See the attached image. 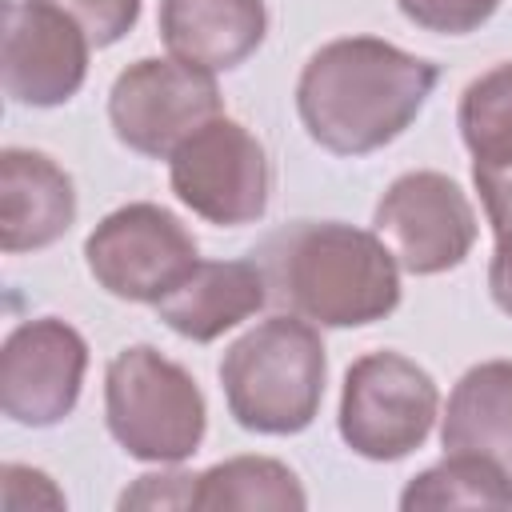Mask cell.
Returning <instances> with one entry per match:
<instances>
[{
  "mask_svg": "<svg viewBox=\"0 0 512 512\" xmlns=\"http://www.w3.org/2000/svg\"><path fill=\"white\" fill-rule=\"evenodd\" d=\"M440 68L380 36L320 44L296 76V116L332 156H368L412 128Z\"/></svg>",
  "mask_w": 512,
  "mask_h": 512,
  "instance_id": "1",
  "label": "cell"
},
{
  "mask_svg": "<svg viewBox=\"0 0 512 512\" xmlns=\"http://www.w3.org/2000/svg\"><path fill=\"white\" fill-rule=\"evenodd\" d=\"M276 296L316 328H364L400 308V264L388 244L344 220H304L264 244Z\"/></svg>",
  "mask_w": 512,
  "mask_h": 512,
  "instance_id": "2",
  "label": "cell"
},
{
  "mask_svg": "<svg viewBox=\"0 0 512 512\" xmlns=\"http://www.w3.org/2000/svg\"><path fill=\"white\" fill-rule=\"evenodd\" d=\"M216 376L228 416L244 432L296 436L320 412L328 352L312 320L268 316L224 348Z\"/></svg>",
  "mask_w": 512,
  "mask_h": 512,
  "instance_id": "3",
  "label": "cell"
},
{
  "mask_svg": "<svg viewBox=\"0 0 512 512\" xmlns=\"http://www.w3.org/2000/svg\"><path fill=\"white\" fill-rule=\"evenodd\" d=\"M104 424L140 464H184L208 432L196 376L152 344L120 348L104 368Z\"/></svg>",
  "mask_w": 512,
  "mask_h": 512,
  "instance_id": "4",
  "label": "cell"
},
{
  "mask_svg": "<svg viewBox=\"0 0 512 512\" xmlns=\"http://www.w3.org/2000/svg\"><path fill=\"white\" fill-rule=\"evenodd\" d=\"M440 420V388L424 364L404 352L380 348L348 364L340 388L336 432L372 464L412 456Z\"/></svg>",
  "mask_w": 512,
  "mask_h": 512,
  "instance_id": "5",
  "label": "cell"
},
{
  "mask_svg": "<svg viewBox=\"0 0 512 512\" xmlns=\"http://www.w3.org/2000/svg\"><path fill=\"white\" fill-rule=\"evenodd\" d=\"M216 116H224L216 72L176 56L132 60L108 88V124L116 140L152 160H168L196 128Z\"/></svg>",
  "mask_w": 512,
  "mask_h": 512,
  "instance_id": "6",
  "label": "cell"
},
{
  "mask_svg": "<svg viewBox=\"0 0 512 512\" xmlns=\"http://www.w3.org/2000/svg\"><path fill=\"white\" fill-rule=\"evenodd\" d=\"M168 184L192 216L216 228H244L268 212L272 164L256 132L216 116L168 156Z\"/></svg>",
  "mask_w": 512,
  "mask_h": 512,
  "instance_id": "7",
  "label": "cell"
},
{
  "mask_svg": "<svg viewBox=\"0 0 512 512\" xmlns=\"http://www.w3.org/2000/svg\"><path fill=\"white\" fill-rule=\"evenodd\" d=\"M196 260V236L180 224L176 212L152 200L112 208L84 236L88 276L108 296L128 304H156L196 268Z\"/></svg>",
  "mask_w": 512,
  "mask_h": 512,
  "instance_id": "8",
  "label": "cell"
},
{
  "mask_svg": "<svg viewBox=\"0 0 512 512\" xmlns=\"http://www.w3.org/2000/svg\"><path fill=\"white\" fill-rule=\"evenodd\" d=\"M372 232L412 276H440L468 260L476 244V208L468 192L436 168L396 176L372 208Z\"/></svg>",
  "mask_w": 512,
  "mask_h": 512,
  "instance_id": "9",
  "label": "cell"
},
{
  "mask_svg": "<svg viewBox=\"0 0 512 512\" xmlns=\"http://www.w3.org/2000/svg\"><path fill=\"white\" fill-rule=\"evenodd\" d=\"M88 340L60 316L16 324L0 344V412L20 428H56L84 392Z\"/></svg>",
  "mask_w": 512,
  "mask_h": 512,
  "instance_id": "10",
  "label": "cell"
},
{
  "mask_svg": "<svg viewBox=\"0 0 512 512\" xmlns=\"http://www.w3.org/2000/svg\"><path fill=\"white\" fill-rule=\"evenodd\" d=\"M92 40L48 0H4L0 80L12 104L60 108L88 80Z\"/></svg>",
  "mask_w": 512,
  "mask_h": 512,
  "instance_id": "11",
  "label": "cell"
},
{
  "mask_svg": "<svg viewBox=\"0 0 512 512\" xmlns=\"http://www.w3.org/2000/svg\"><path fill=\"white\" fill-rule=\"evenodd\" d=\"M72 176L36 148L0 152V248L8 256L52 248L76 224Z\"/></svg>",
  "mask_w": 512,
  "mask_h": 512,
  "instance_id": "12",
  "label": "cell"
},
{
  "mask_svg": "<svg viewBox=\"0 0 512 512\" xmlns=\"http://www.w3.org/2000/svg\"><path fill=\"white\" fill-rule=\"evenodd\" d=\"M268 272L256 260H196V268L152 308L192 344H212L268 304Z\"/></svg>",
  "mask_w": 512,
  "mask_h": 512,
  "instance_id": "13",
  "label": "cell"
},
{
  "mask_svg": "<svg viewBox=\"0 0 512 512\" xmlns=\"http://www.w3.org/2000/svg\"><path fill=\"white\" fill-rule=\"evenodd\" d=\"M168 56L204 72L240 68L268 36L264 0H160L156 12Z\"/></svg>",
  "mask_w": 512,
  "mask_h": 512,
  "instance_id": "14",
  "label": "cell"
},
{
  "mask_svg": "<svg viewBox=\"0 0 512 512\" xmlns=\"http://www.w3.org/2000/svg\"><path fill=\"white\" fill-rule=\"evenodd\" d=\"M440 444L444 452L484 456L512 480V360H480L452 384Z\"/></svg>",
  "mask_w": 512,
  "mask_h": 512,
  "instance_id": "15",
  "label": "cell"
},
{
  "mask_svg": "<svg viewBox=\"0 0 512 512\" xmlns=\"http://www.w3.org/2000/svg\"><path fill=\"white\" fill-rule=\"evenodd\" d=\"M196 508L224 512H304L308 492L300 476L276 456H232L196 472Z\"/></svg>",
  "mask_w": 512,
  "mask_h": 512,
  "instance_id": "16",
  "label": "cell"
},
{
  "mask_svg": "<svg viewBox=\"0 0 512 512\" xmlns=\"http://www.w3.org/2000/svg\"><path fill=\"white\" fill-rule=\"evenodd\" d=\"M400 508H512V480L484 456L444 452L440 464L416 472L404 484Z\"/></svg>",
  "mask_w": 512,
  "mask_h": 512,
  "instance_id": "17",
  "label": "cell"
},
{
  "mask_svg": "<svg viewBox=\"0 0 512 512\" xmlns=\"http://www.w3.org/2000/svg\"><path fill=\"white\" fill-rule=\"evenodd\" d=\"M456 124L472 160H512V60L468 80L456 104Z\"/></svg>",
  "mask_w": 512,
  "mask_h": 512,
  "instance_id": "18",
  "label": "cell"
},
{
  "mask_svg": "<svg viewBox=\"0 0 512 512\" xmlns=\"http://www.w3.org/2000/svg\"><path fill=\"white\" fill-rule=\"evenodd\" d=\"M400 16L436 36H468L488 24L500 0H396Z\"/></svg>",
  "mask_w": 512,
  "mask_h": 512,
  "instance_id": "19",
  "label": "cell"
},
{
  "mask_svg": "<svg viewBox=\"0 0 512 512\" xmlns=\"http://www.w3.org/2000/svg\"><path fill=\"white\" fill-rule=\"evenodd\" d=\"M48 4L64 8L84 28L92 48H112L116 40H124L144 8V0H48Z\"/></svg>",
  "mask_w": 512,
  "mask_h": 512,
  "instance_id": "20",
  "label": "cell"
},
{
  "mask_svg": "<svg viewBox=\"0 0 512 512\" xmlns=\"http://www.w3.org/2000/svg\"><path fill=\"white\" fill-rule=\"evenodd\" d=\"M0 504L4 512H28V508H68V496L56 488V480L32 464H4L0 468Z\"/></svg>",
  "mask_w": 512,
  "mask_h": 512,
  "instance_id": "21",
  "label": "cell"
},
{
  "mask_svg": "<svg viewBox=\"0 0 512 512\" xmlns=\"http://www.w3.org/2000/svg\"><path fill=\"white\" fill-rule=\"evenodd\" d=\"M116 508H196V472H148L120 492Z\"/></svg>",
  "mask_w": 512,
  "mask_h": 512,
  "instance_id": "22",
  "label": "cell"
},
{
  "mask_svg": "<svg viewBox=\"0 0 512 512\" xmlns=\"http://www.w3.org/2000/svg\"><path fill=\"white\" fill-rule=\"evenodd\" d=\"M472 184L492 232L512 228V160H472Z\"/></svg>",
  "mask_w": 512,
  "mask_h": 512,
  "instance_id": "23",
  "label": "cell"
},
{
  "mask_svg": "<svg viewBox=\"0 0 512 512\" xmlns=\"http://www.w3.org/2000/svg\"><path fill=\"white\" fill-rule=\"evenodd\" d=\"M488 292L504 316H512V228L496 232V248L488 260Z\"/></svg>",
  "mask_w": 512,
  "mask_h": 512,
  "instance_id": "24",
  "label": "cell"
}]
</instances>
